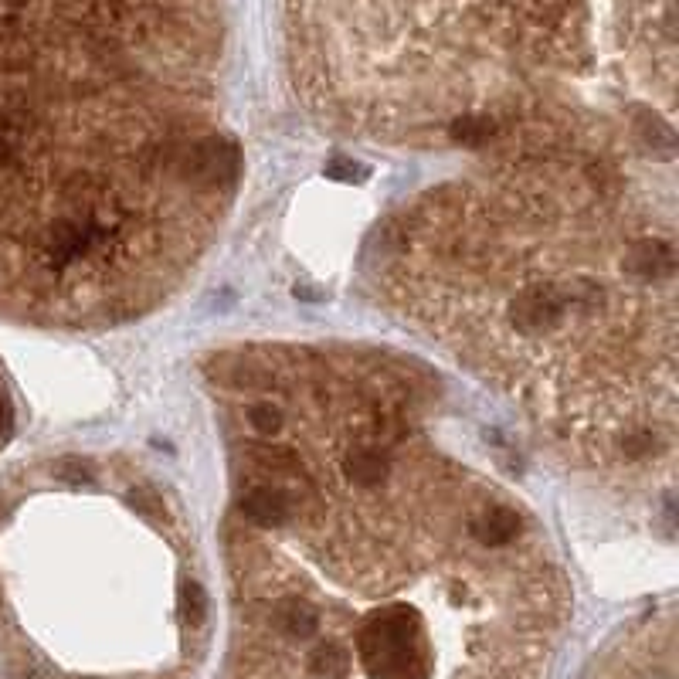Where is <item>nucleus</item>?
<instances>
[{"instance_id":"f257e3e1","label":"nucleus","mask_w":679,"mask_h":679,"mask_svg":"<svg viewBox=\"0 0 679 679\" xmlns=\"http://www.w3.org/2000/svg\"><path fill=\"white\" fill-rule=\"evenodd\" d=\"M612 160L486 163L408 201L374 289L578 466L673 476L676 201Z\"/></svg>"}]
</instances>
